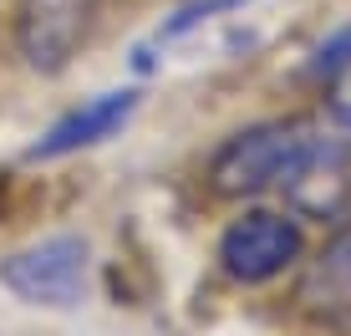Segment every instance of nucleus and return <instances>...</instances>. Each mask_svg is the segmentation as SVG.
<instances>
[{
  "label": "nucleus",
  "mask_w": 351,
  "mask_h": 336,
  "mask_svg": "<svg viewBox=\"0 0 351 336\" xmlns=\"http://www.w3.org/2000/svg\"><path fill=\"white\" fill-rule=\"evenodd\" d=\"M346 178V143L341 133L311 123V117H275L245 133L224 138L209 158V189L224 199L255 194H295L306 199L311 184H341Z\"/></svg>",
  "instance_id": "1"
},
{
  "label": "nucleus",
  "mask_w": 351,
  "mask_h": 336,
  "mask_svg": "<svg viewBox=\"0 0 351 336\" xmlns=\"http://www.w3.org/2000/svg\"><path fill=\"white\" fill-rule=\"evenodd\" d=\"M300 255H306V230L295 214L280 209H245L224 224L214 245V260L234 285H270L285 270H295Z\"/></svg>",
  "instance_id": "2"
},
{
  "label": "nucleus",
  "mask_w": 351,
  "mask_h": 336,
  "mask_svg": "<svg viewBox=\"0 0 351 336\" xmlns=\"http://www.w3.org/2000/svg\"><path fill=\"white\" fill-rule=\"evenodd\" d=\"M87 265H92V250L82 235H46L0 260V285L31 306L71 311L87 296Z\"/></svg>",
  "instance_id": "3"
},
{
  "label": "nucleus",
  "mask_w": 351,
  "mask_h": 336,
  "mask_svg": "<svg viewBox=\"0 0 351 336\" xmlns=\"http://www.w3.org/2000/svg\"><path fill=\"white\" fill-rule=\"evenodd\" d=\"M92 10H97V0H21L16 5L21 56L36 71H62L87 41Z\"/></svg>",
  "instance_id": "4"
},
{
  "label": "nucleus",
  "mask_w": 351,
  "mask_h": 336,
  "mask_svg": "<svg viewBox=\"0 0 351 336\" xmlns=\"http://www.w3.org/2000/svg\"><path fill=\"white\" fill-rule=\"evenodd\" d=\"M132 112H138V92L132 87L102 92V97L71 107L66 117H56V123L26 148V158L31 163H56V158H71V153H82V148H97V143H107L117 128H128Z\"/></svg>",
  "instance_id": "5"
},
{
  "label": "nucleus",
  "mask_w": 351,
  "mask_h": 336,
  "mask_svg": "<svg viewBox=\"0 0 351 336\" xmlns=\"http://www.w3.org/2000/svg\"><path fill=\"white\" fill-rule=\"evenodd\" d=\"M316 285L326 291V301H346V306H351V230L336 235V245L321 255Z\"/></svg>",
  "instance_id": "6"
},
{
  "label": "nucleus",
  "mask_w": 351,
  "mask_h": 336,
  "mask_svg": "<svg viewBox=\"0 0 351 336\" xmlns=\"http://www.w3.org/2000/svg\"><path fill=\"white\" fill-rule=\"evenodd\" d=\"M326 112L336 128H351V56L326 71Z\"/></svg>",
  "instance_id": "7"
},
{
  "label": "nucleus",
  "mask_w": 351,
  "mask_h": 336,
  "mask_svg": "<svg viewBox=\"0 0 351 336\" xmlns=\"http://www.w3.org/2000/svg\"><path fill=\"white\" fill-rule=\"evenodd\" d=\"M234 5H245V0H193V5H184L168 26H158V41H173V36H184L193 31L199 21H209V16H219V10H234Z\"/></svg>",
  "instance_id": "8"
},
{
  "label": "nucleus",
  "mask_w": 351,
  "mask_h": 336,
  "mask_svg": "<svg viewBox=\"0 0 351 336\" xmlns=\"http://www.w3.org/2000/svg\"><path fill=\"white\" fill-rule=\"evenodd\" d=\"M346 56H351V26L336 31L326 46H316V56H311V71H316V77H326V71H331L336 62H346Z\"/></svg>",
  "instance_id": "9"
}]
</instances>
